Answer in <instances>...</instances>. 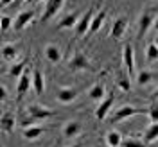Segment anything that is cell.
Masks as SVG:
<instances>
[{
	"label": "cell",
	"mask_w": 158,
	"mask_h": 147,
	"mask_svg": "<svg viewBox=\"0 0 158 147\" xmlns=\"http://www.w3.org/2000/svg\"><path fill=\"white\" fill-rule=\"evenodd\" d=\"M67 67H69L70 72H79V70H88V72H92V70H94L92 61H90L83 52H74V56L69 59Z\"/></svg>",
	"instance_id": "6da1fadb"
},
{
	"label": "cell",
	"mask_w": 158,
	"mask_h": 147,
	"mask_svg": "<svg viewBox=\"0 0 158 147\" xmlns=\"http://www.w3.org/2000/svg\"><path fill=\"white\" fill-rule=\"evenodd\" d=\"M155 20H156V16H155V13L151 9H146L140 14V18H138V32H137L138 38H144L146 36V32L153 27Z\"/></svg>",
	"instance_id": "7a4b0ae2"
},
{
	"label": "cell",
	"mask_w": 158,
	"mask_h": 147,
	"mask_svg": "<svg viewBox=\"0 0 158 147\" xmlns=\"http://www.w3.org/2000/svg\"><path fill=\"white\" fill-rule=\"evenodd\" d=\"M94 9H95V7H90L85 14H81L77 25H76V36H77V38H83L85 34H88L90 25H92V20H94V16H95V14H94Z\"/></svg>",
	"instance_id": "3957f363"
},
{
	"label": "cell",
	"mask_w": 158,
	"mask_h": 147,
	"mask_svg": "<svg viewBox=\"0 0 158 147\" xmlns=\"http://www.w3.org/2000/svg\"><path fill=\"white\" fill-rule=\"evenodd\" d=\"M122 61H124V68H126V74L129 77L135 76V52H133V47L126 43L122 47Z\"/></svg>",
	"instance_id": "277c9868"
},
{
	"label": "cell",
	"mask_w": 158,
	"mask_h": 147,
	"mask_svg": "<svg viewBox=\"0 0 158 147\" xmlns=\"http://www.w3.org/2000/svg\"><path fill=\"white\" fill-rule=\"evenodd\" d=\"M63 4H65V0H47L43 14H41V23H47L50 18H54L59 11H61Z\"/></svg>",
	"instance_id": "5b68a950"
},
{
	"label": "cell",
	"mask_w": 158,
	"mask_h": 147,
	"mask_svg": "<svg viewBox=\"0 0 158 147\" xmlns=\"http://www.w3.org/2000/svg\"><path fill=\"white\" fill-rule=\"evenodd\" d=\"M138 113H148V109H138V108H135V106H131V104H128V106H120V108L113 113L111 120H113V122H122V120L133 117V115H138Z\"/></svg>",
	"instance_id": "8992f818"
},
{
	"label": "cell",
	"mask_w": 158,
	"mask_h": 147,
	"mask_svg": "<svg viewBox=\"0 0 158 147\" xmlns=\"http://www.w3.org/2000/svg\"><path fill=\"white\" fill-rule=\"evenodd\" d=\"M128 29V18L126 16H117L113 20V25H111V31H110V36L113 39H122L124 38V32Z\"/></svg>",
	"instance_id": "52a82bcc"
},
{
	"label": "cell",
	"mask_w": 158,
	"mask_h": 147,
	"mask_svg": "<svg viewBox=\"0 0 158 147\" xmlns=\"http://www.w3.org/2000/svg\"><path fill=\"white\" fill-rule=\"evenodd\" d=\"M113 102H115V97L113 95H108V97H104L102 100H99V106L97 109H95V118H99V120H104V118L108 117V113L111 111V108H113Z\"/></svg>",
	"instance_id": "ba28073f"
},
{
	"label": "cell",
	"mask_w": 158,
	"mask_h": 147,
	"mask_svg": "<svg viewBox=\"0 0 158 147\" xmlns=\"http://www.w3.org/2000/svg\"><path fill=\"white\" fill-rule=\"evenodd\" d=\"M34 18V11L32 9H25V11H20L18 16L15 18V25H13V29L15 31H22L25 29L27 25H29L31 22Z\"/></svg>",
	"instance_id": "9c48e42d"
},
{
	"label": "cell",
	"mask_w": 158,
	"mask_h": 147,
	"mask_svg": "<svg viewBox=\"0 0 158 147\" xmlns=\"http://www.w3.org/2000/svg\"><path fill=\"white\" fill-rule=\"evenodd\" d=\"M27 113H29L31 117H34L36 120H45V118H50L54 115L52 109L45 108V106H40V104H31L29 108H27Z\"/></svg>",
	"instance_id": "30bf717a"
},
{
	"label": "cell",
	"mask_w": 158,
	"mask_h": 147,
	"mask_svg": "<svg viewBox=\"0 0 158 147\" xmlns=\"http://www.w3.org/2000/svg\"><path fill=\"white\" fill-rule=\"evenodd\" d=\"M81 131H83V128L77 120H69L61 129V135L65 138H76L77 135H81Z\"/></svg>",
	"instance_id": "8fae6325"
},
{
	"label": "cell",
	"mask_w": 158,
	"mask_h": 147,
	"mask_svg": "<svg viewBox=\"0 0 158 147\" xmlns=\"http://www.w3.org/2000/svg\"><path fill=\"white\" fill-rule=\"evenodd\" d=\"M31 86H32V74H29V67H27V70L22 74V77H18V86H16L18 97H22L23 93H27V90Z\"/></svg>",
	"instance_id": "7c38bea8"
},
{
	"label": "cell",
	"mask_w": 158,
	"mask_h": 147,
	"mask_svg": "<svg viewBox=\"0 0 158 147\" xmlns=\"http://www.w3.org/2000/svg\"><path fill=\"white\" fill-rule=\"evenodd\" d=\"M56 99H58L61 104H70L77 99V90L74 88H59L58 93H56Z\"/></svg>",
	"instance_id": "4fadbf2b"
},
{
	"label": "cell",
	"mask_w": 158,
	"mask_h": 147,
	"mask_svg": "<svg viewBox=\"0 0 158 147\" xmlns=\"http://www.w3.org/2000/svg\"><path fill=\"white\" fill-rule=\"evenodd\" d=\"M0 124H2V131H4L6 135H11V133L15 131V128H16V118L13 115V111H6V113L2 115Z\"/></svg>",
	"instance_id": "5bb4252c"
},
{
	"label": "cell",
	"mask_w": 158,
	"mask_h": 147,
	"mask_svg": "<svg viewBox=\"0 0 158 147\" xmlns=\"http://www.w3.org/2000/svg\"><path fill=\"white\" fill-rule=\"evenodd\" d=\"M79 18H81V14H79V11H72L70 14H67L65 18L61 20L58 23V29H76V25H77Z\"/></svg>",
	"instance_id": "9a60e30c"
},
{
	"label": "cell",
	"mask_w": 158,
	"mask_h": 147,
	"mask_svg": "<svg viewBox=\"0 0 158 147\" xmlns=\"http://www.w3.org/2000/svg\"><path fill=\"white\" fill-rule=\"evenodd\" d=\"M156 79H158V76L155 72H151V70H140L137 76H135V81H137L138 86H148L149 83H153Z\"/></svg>",
	"instance_id": "2e32d148"
},
{
	"label": "cell",
	"mask_w": 158,
	"mask_h": 147,
	"mask_svg": "<svg viewBox=\"0 0 158 147\" xmlns=\"http://www.w3.org/2000/svg\"><path fill=\"white\" fill-rule=\"evenodd\" d=\"M32 88L36 92V95H41L45 92V77H43L41 70L38 68L32 70Z\"/></svg>",
	"instance_id": "e0dca14e"
},
{
	"label": "cell",
	"mask_w": 158,
	"mask_h": 147,
	"mask_svg": "<svg viewBox=\"0 0 158 147\" xmlns=\"http://www.w3.org/2000/svg\"><path fill=\"white\" fill-rule=\"evenodd\" d=\"M45 58H47V61H50V63H59L61 61V49H59L58 45H54V43H49L47 47H45Z\"/></svg>",
	"instance_id": "ac0fdd59"
},
{
	"label": "cell",
	"mask_w": 158,
	"mask_h": 147,
	"mask_svg": "<svg viewBox=\"0 0 158 147\" xmlns=\"http://www.w3.org/2000/svg\"><path fill=\"white\" fill-rule=\"evenodd\" d=\"M106 16H108V13L102 9V11H99L97 14L94 16V20H92V25H90V31H88V34H95L101 27H102V23H104V20H106Z\"/></svg>",
	"instance_id": "d6986e66"
},
{
	"label": "cell",
	"mask_w": 158,
	"mask_h": 147,
	"mask_svg": "<svg viewBox=\"0 0 158 147\" xmlns=\"http://www.w3.org/2000/svg\"><path fill=\"white\" fill-rule=\"evenodd\" d=\"M88 97H90V100H102V99L106 97V88H104V84H102V83L94 84V86L88 90Z\"/></svg>",
	"instance_id": "ffe728a7"
},
{
	"label": "cell",
	"mask_w": 158,
	"mask_h": 147,
	"mask_svg": "<svg viewBox=\"0 0 158 147\" xmlns=\"http://www.w3.org/2000/svg\"><path fill=\"white\" fill-rule=\"evenodd\" d=\"M158 140V122H151L144 133V142L146 144H153Z\"/></svg>",
	"instance_id": "44dd1931"
},
{
	"label": "cell",
	"mask_w": 158,
	"mask_h": 147,
	"mask_svg": "<svg viewBox=\"0 0 158 147\" xmlns=\"http://www.w3.org/2000/svg\"><path fill=\"white\" fill-rule=\"evenodd\" d=\"M122 140H124L122 135H120L118 131H115V129H111V131L106 133V145L108 147H120Z\"/></svg>",
	"instance_id": "7402d4cb"
},
{
	"label": "cell",
	"mask_w": 158,
	"mask_h": 147,
	"mask_svg": "<svg viewBox=\"0 0 158 147\" xmlns=\"http://www.w3.org/2000/svg\"><path fill=\"white\" fill-rule=\"evenodd\" d=\"M2 58L6 59V61H15V59L18 58V50L15 45H11V43H6L4 47H2Z\"/></svg>",
	"instance_id": "603a6c76"
},
{
	"label": "cell",
	"mask_w": 158,
	"mask_h": 147,
	"mask_svg": "<svg viewBox=\"0 0 158 147\" xmlns=\"http://www.w3.org/2000/svg\"><path fill=\"white\" fill-rule=\"evenodd\" d=\"M43 131L45 129L40 128V126H31V128H25L23 129V138H27V140H36L43 135Z\"/></svg>",
	"instance_id": "cb8c5ba5"
},
{
	"label": "cell",
	"mask_w": 158,
	"mask_h": 147,
	"mask_svg": "<svg viewBox=\"0 0 158 147\" xmlns=\"http://www.w3.org/2000/svg\"><path fill=\"white\" fill-rule=\"evenodd\" d=\"M25 67H27V61L23 59V61H18V63H13L9 68V76L11 77H22V74L25 72Z\"/></svg>",
	"instance_id": "d4e9b609"
},
{
	"label": "cell",
	"mask_w": 158,
	"mask_h": 147,
	"mask_svg": "<svg viewBox=\"0 0 158 147\" xmlns=\"http://www.w3.org/2000/svg\"><path fill=\"white\" fill-rule=\"evenodd\" d=\"M120 147H148V144L144 140H138V138H133V137H128L122 140Z\"/></svg>",
	"instance_id": "484cf974"
},
{
	"label": "cell",
	"mask_w": 158,
	"mask_h": 147,
	"mask_svg": "<svg viewBox=\"0 0 158 147\" xmlns=\"http://www.w3.org/2000/svg\"><path fill=\"white\" fill-rule=\"evenodd\" d=\"M146 59H148V63H155L158 59V47L155 43H149L146 47Z\"/></svg>",
	"instance_id": "4316f807"
},
{
	"label": "cell",
	"mask_w": 158,
	"mask_h": 147,
	"mask_svg": "<svg viewBox=\"0 0 158 147\" xmlns=\"http://www.w3.org/2000/svg\"><path fill=\"white\" fill-rule=\"evenodd\" d=\"M129 76L128 74H118V86H120V90H124V92H129L131 90V83H129Z\"/></svg>",
	"instance_id": "83f0119b"
},
{
	"label": "cell",
	"mask_w": 158,
	"mask_h": 147,
	"mask_svg": "<svg viewBox=\"0 0 158 147\" xmlns=\"http://www.w3.org/2000/svg\"><path fill=\"white\" fill-rule=\"evenodd\" d=\"M148 115L151 118V122H158V102H153L148 108Z\"/></svg>",
	"instance_id": "f1b7e54d"
},
{
	"label": "cell",
	"mask_w": 158,
	"mask_h": 147,
	"mask_svg": "<svg viewBox=\"0 0 158 147\" xmlns=\"http://www.w3.org/2000/svg\"><path fill=\"white\" fill-rule=\"evenodd\" d=\"M34 122H38V120H36L34 117H31L29 113H27V115H23V117L20 118V126H22L23 129H25V128H31Z\"/></svg>",
	"instance_id": "f546056e"
},
{
	"label": "cell",
	"mask_w": 158,
	"mask_h": 147,
	"mask_svg": "<svg viewBox=\"0 0 158 147\" xmlns=\"http://www.w3.org/2000/svg\"><path fill=\"white\" fill-rule=\"evenodd\" d=\"M13 25H15L13 18H11V16H7V14H4V16H2V23H0V29H2V31H7L9 27H13Z\"/></svg>",
	"instance_id": "4dcf8cb0"
},
{
	"label": "cell",
	"mask_w": 158,
	"mask_h": 147,
	"mask_svg": "<svg viewBox=\"0 0 158 147\" xmlns=\"http://www.w3.org/2000/svg\"><path fill=\"white\" fill-rule=\"evenodd\" d=\"M6 99H7V88L2 84V86H0V100H2V102H6Z\"/></svg>",
	"instance_id": "1f68e13d"
},
{
	"label": "cell",
	"mask_w": 158,
	"mask_h": 147,
	"mask_svg": "<svg viewBox=\"0 0 158 147\" xmlns=\"http://www.w3.org/2000/svg\"><path fill=\"white\" fill-rule=\"evenodd\" d=\"M13 0H2V6H7V4H11Z\"/></svg>",
	"instance_id": "d6a6232c"
},
{
	"label": "cell",
	"mask_w": 158,
	"mask_h": 147,
	"mask_svg": "<svg viewBox=\"0 0 158 147\" xmlns=\"http://www.w3.org/2000/svg\"><path fill=\"white\" fill-rule=\"evenodd\" d=\"M153 27H155V29L158 31V16H156V20H155V23H153Z\"/></svg>",
	"instance_id": "836d02e7"
},
{
	"label": "cell",
	"mask_w": 158,
	"mask_h": 147,
	"mask_svg": "<svg viewBox=\"0 0 158 147\" xmlns=\"http://www.w3.org/2000/svg\"><path fill=\"white\" fill-rule=\"evenodd\" d=\"M153 97H155V99H158V88L155 90V92H153Z\"/></svg>",
	"instance_id": "e575fe53"
},
{
	"label": "cell",
	"mask_w": 158,
	"mask_h": 147,
	"mask_svg": "<svg viewBox=\"0 0 158 147\" xmlns=\"http://www.w3.org/2000/svg\"><path fill=\"white\" fill-rule=\"evenodd\" d=\"M69 147H83L81 144H72V145H69Z\"/></svg>",
	"instance_id": "d590c367"
},
{
	"label": "cell",
	"mask_w": 158,
	"mask_h": 147,
	"mask_svg": "<svg viewBox=\"0 0 158 147\" xmlns=\"http://www.w3.org/2000/svg\"><path fill=\"white\" fill-rule=\"evenodd\" d=\"M153 43H155V45H156V47H158V36H156V38H155V41H153Z\"/></svg>",
	"instance_id": "8d00e7d4"
},
{
	"label": "cell",
	"mask_w": 158,
	"mask_h": 147,
	"mask_svg": "<svg viewBox=\"0 0 158 147\" xmlns=\"http://www.w3.org/2000/svg\"><path fill=\"white\" fill-rule=\"evenodd\" d=\"M27 2H29V4H32V2H40V0H27Z\"/></svg>",
	"instance_id": "74e56055"
},
{
	"label": "cell",
	"mask_w": 158,
	"mask_h": 147,
	"mask_svg": "<svg viewBox=\"0 0 158 147\" xmlns=\"http://www.w3.org/2000/svg\"><path fill=\"white\" fill-rule=\"evenodd\" d=\"M16 2H18V4H22V2H27V0H16Z\"/></svg>",
	"instance_id": "f35d334b"
}]
</instances>
